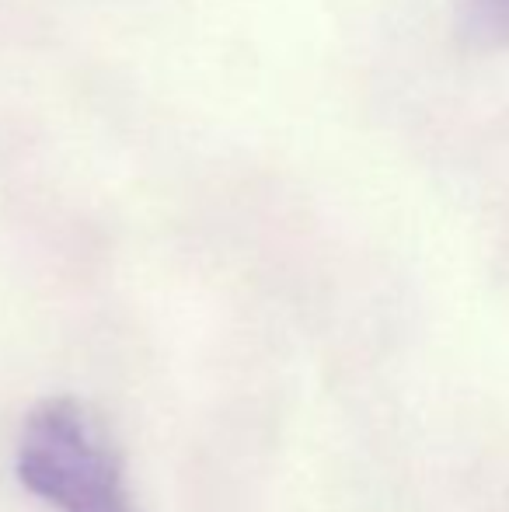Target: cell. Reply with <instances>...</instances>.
Returning a JSON list of instances; mask_svg holds the SVG:
<instances>
[{
    "label": "cell",
    "mask_w": 509,
    "mask_h": 512,
    "mask_svg": "<svg viewBox=\"0 0 509 512\" xmlns=\"http://www.w3.org/2000/svg\"><path fill=\"white\" fill-rule=\"evenodd\" d=\"M471 32L489 46L509 42V0H471Z\"/></svg>",
    "instance_id": "7a4b0ae2"
},
{
    "label": "cell",
    "mask_w": 509,
    "mask_h": 512,
    "mask_svg": "<svg viewBox=\"0 0 509 512\" xmlns=\"http://www.w3.org/2000/svg\"><path fill=\"white\" fill-rule=\"evenodd\" d=\"M18 481L60 512H140L129 495L123 450L88 401L56 394L21 425Z\"/></svg>",
    "instance_id": "6da1fadb"
}]
</instances>
